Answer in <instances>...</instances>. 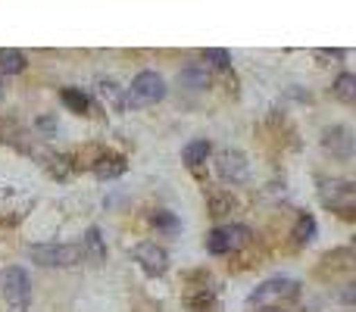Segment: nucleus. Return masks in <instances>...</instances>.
I'll return each instance as SVG.
<instances>
[{
    "label": "nucleus",
    "instance_id": "obj_1",
    "mask_svg": "<svg viewBox=\"0 0 356 312\" xmlns=\"http://www.w3.org/2000/svg\"><path fill=\"white\" fill-rule=\"evenodd\" d=\"M28 256L31 262L47 268H69L85 259L81 243H37V247H28Z\"/></svg>",
    "mask_w": 356,
    "mask_h": 312
},
{
    "label": "nucleus",
    "instance_id": "obj_2",
    "mask_svg": "<svg viewBox=\"0 0 356 312\" xmlns=\"http://www.w3.org/2000/svg\"><path fill=\"white\" fill-rule=\"evenodd\" d=\"M166 97V81L156 72H137L131 78V87H125V106H150Z\"/></svg>",
    "mask_w": 356,
    "mask_h": 312
},
{
    "label": "nucleus",
    "instance_id": "obj_3",
    "mask_svg": "<svg viewBox=\"0 0 356 312\" xmlns=\"http://www.w3.org/2000/svg\"><path fill=\"white\" fill-rule=\"evenodd\" d=\"M0 293H3L6 306H12L16 312H25L31 303V278L25 268L10 266L3 275H0Z\"/></svg>",
    "mask_w": 356,
    "mask_h": 312
},
{
    "label": "nucleus",
    "instance_id": "obj_4",
    "mask_svg": "<svg viewBox=\"0 0 356 312\" xmlns=\"http://www.w3.org/2000/svg\"><path fill=\"white\" fill-rule=\"evenodd\" d=\"M250 243V228L247 225H222V228H212L206 234V250L212 256L231 253V250H241Z\"/></svg>",
    "mask_w": 356,
    "mask_h": 312
},
{
    "label": "nucleus",
    "instance_id": "obj_5",
    "mask_svg": "<svg viewBox=\"0 0 356 312\" xmlns=\"http://www.w3.org/2000/svg\"><path fill=\"white\" fill-rule=\"evenodd\" d=\"M353 197H356L353 181H344V178L322 181V203L331 206V209H337L341 216H350V212H353Z\"/></svg>",
    "mask_w": 356,
    "mask_h": 312
},
{
    "label": "nucleus",
    "instance_id": "obj_6",
    "mask_svg": "<svg viewBox=\"0 0 356 312\" xmlns=\"http://www.w3.org/2000/svg\"><path fill=\"white\" fill-rule=\"evenodd\" d=\"M322 147L337 159H350L353 156V131L347 125H331L322 135Z\"/></svg>",
    "mask_w": 356,
    "mask_h": 312
},
{
    "label": "nucleus",
    "instance_id": "obj_7",
    "mask_svg": "<svg viewBox=\"0 0 356 312\" xmlns=\"http://www.w3.org/2000/svg\"><path fill=\"white\" fill-rule=\"evenodd\" d=\"M135 259L141 262V268L147 275H162L169 268V253L162 247H156L153 241H144L135 247Z\"/></svg>",
    "mask_w": 356,
    "mask_h": 312
},
{
    "label": "nucleus",
    "instance_id": "obj_8",
    "mask_svg": "<svg viewBox=\"0 0 356 312\" xmlns=\"http://www.w3.org/2000/svg\"><path fill=\"white\" fill-rule=\"evenodd\" d=\"M297 281L294 278H269L250 293V303H266V300H281V297H294L297 293Z\"/></svg>",
    "mask_w": 356,
    "mask_h": 312
},
{
    "label": "nucleus",
    "instance_id": "obj_9",
    "mask_svg": "<svg viewBox=\"0 0 356 312\" xmlns=\"http://www.w3.org/2000/svg\"><path fill=\"white\" fill-rule=\"evenodd\" d=\"M216 166H219V175H222L225 181H244L247 178V156H244L241 150H222Z\"/></svg>",
    "mask_w": 356,
    "mask_h": 312
},
{
    "label": "nucleus",
    "instance_id": "obj_10",
    "mask_svg": "<svg viewBox=\"0 0 356 312\" xmlns=\"http://www.w3.org/2000/svg\"><path fill=\"white\" fill-rule=\"evenodd\" d=\"M178 81H181V87H187V91H206L210 87V69L206 66H185L178 72Z\"/></svg>",
    "mask_w": 356,
    "mask_h": 312
},
{
    "label": "nucleus",
    "instance_id": "obj_11",
    "mask_svg": "<svg viewBox=\"0 0 356 312\" xmlns=\"http://www.w3.org/2000/svg\"><path fill=\"white\" fill-rule=\"evenodd\" d=\"M125 168H128V162H125V156H119V153H106L94 162V175H97V178H119Z\"/></svg>",
    "mask_w": 356,
    "mask_h": 312
},
{
    "label": "nucleus",
    "instance_id": "obj_12",
    "mask_svg": "<svg viewBox=\"0 0 356 312\" xmlns=\"http://www.w3.org/2000/svg\"><path fill=\"white\" fill-rule=\"evenodd\" d=\"M81 253L91 256V262H103L106 259V243H103V234H100L97 225L85 231V243H81Z\"/></svg>",
    "mask_w": 356,
    "mask_h": 312
},
{
    "label": "nucleus",
    "instance_id": "obj_13",
    "mask_svg": "<svg viewBox=\"0 0 356 312\" xmlns=\"http://www.w3.org/2000/svg\"><path fill=\"white\" fill-rule=\"evenodd\" d=\"M97 94H100V100L103 103H110L112 110H125V87H119L112 78H100L97 81Z\"/></svg>",
    "mask_w": 356,
    "mask_h": 312
},
{
    "label": "nucleus",
    "instance_id": "obj_14",
    "mask_svg": "<svg viewBox=\"0 0 356 312\" xmlns=\"http://www.w3.org/2000/svg\"><path fill=\"white\" fill-rule=\"evenodd\" d=\"M28 60H25L22 50H12V47H0V72L3 75H19L25 72Z\"/></svg>",
    "mask_w": 356,
    "mask_h": 312
},
{
    "label": "nucleus",
    "instance_id": "obj_15",
    "mask_svg": "<svg viewBox=\"0 0 356 312\" xmlns=\"http://www.w3.org/2000/svg\"><path fill=\"white\" fill-rule=\"evenodd\" d=\"M210 153H212V144L206 141V137H197V141H191L185 150H181V159L194 168V166H200V162H206Z\"/></svg>",
    "mask_w": 356,
    "mask_h": 312
},
{
    "label": "nucleus",
    "instance_id": "obj_16",
    "mask_svg": "<svg viewBox=\"0 0 356 312\" xmlns=\"http://www.w3.org/2000/svg\"><path fill=\"white\" fill-rule=\"evenodd\" d=\"M334 97L337 100H344V103H350V100H356V75H350V72H341L334 78Z\"/></svg>",
    "mask_w": 356,
    "mask_h": 312
},
{
    "label": "nucleus",
    "instance_id": "obj_17",
    "mask_svg": "<svg viewBox=\"0 0 356 312\" xmlns=\"http://www.w3.org/2000/svg\"><path fill=\"white\" fill-rule=\"evenodd\" d=\"M62 103H66V110L72 112H87V106H91V100H87L85 91H78V87H62Z\"/></svg>",
    "mask_w": 356,
    "mask_h": 312
},
{
    "label": "nucleus",
    "instance_id": "obj_18",
    "mask_svg": "<svg viewBox=\"0 0 356 312\" xmlns=\"http://www.w3.org/2000/svg\"><path fill=\"white\" fill-rule=\"evenodd\" d=\"M150 225L160 228V231H169V234H175V231L181 228V222L175 218V212H169V209H153L150 212Z\"/></svg>",
    "mask_w": 356,
    "mask_h": 312
},
{
    "label": "nucleus",
    "instance_id": "obj_19",
    "mask_svg": "<svg viewBox=\"0 0 356 312\" xmlns=\"http://www.w3.org/2000/svg\"><path fill=\"white\" fill-rule=\"evenodd\" d=\"M316 237V218L312 216H300L297 218V228H294V241L297 243H310Z\"/></svg>",
    "mask_w": 356,
    "mask_h": 312
},
{
    "label": "nucleus",
    "instance_id": "obj_20",
    "mask_svg": "<svg viewBox=\"0 0 356 312\" xmlns=\"http://www.w3.org/2000/svg\"><path fill=\"white\" fill-rule=\"evenodd\" d=\"M203 60L210 62L212 69H228L231 66V53H228V50H222V47H206L203 50Z\"/></svg>",
    "mask_w": 356,
    "mask_h": 312
},
{
    "label": "nucleus",
    "instance_id": "obj_21",
    "mask_svg": "<svg viewBox=\"0 0 356 312\" xmlns=\"http://www.w3.org/2000/svg\"><path fill=\"white\" fill-rule=\"evenodd\" d=\"M37 125H41V128H56V122H53V119H41V122H37Z\"/></svg>",
    "mask_w": 356,
    "mask_h": 312
},
{
    "label": "nucleus",
    "instance_id": "obj_22",
    "mask_svg": "<svg viewBox=\"0 0 356 312\" xmlns=\"http://www.w3.org/2000/svg\"><path fill=\"white\" fill-rule=\"evenodd\" d=\"M260 312H281V309H260Z\"/></svg>",
    "mask_w": 356,
    "mask_h": 312
},
{
    "label": "nucleus",
    "instance_id": "obj_23",
    "mask_svg": "<svg viewBox=\"0 0 356 312\" xmlns=\"http://www.w3.org/2000/svg\"><path fill=\"white\" fill-rule=\"evenodd\" d=\"M0 97H3V81H0Z\"/></svg>",
    "mask_w": 356,
    "mask_h": 312
}]
</instances>
